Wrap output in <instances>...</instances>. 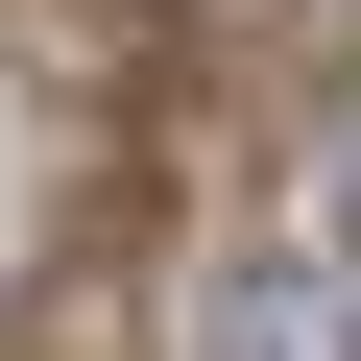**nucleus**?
I'll return each instance as SVG.
<instances>
[{"label":"nucleus","instance_id":"f257e3e1","mask_svg":"<svg viewBox=\"0 0 361 361\" xmlns=\"http://www.w3.org/2000/svg\"><path fill=\"white\" fill-rule=\"evenodd\" d=\"M193 361H337V241H241L193 289Z\"/></svg>","mask_w":361,"mask_h":361}]
</instances>
